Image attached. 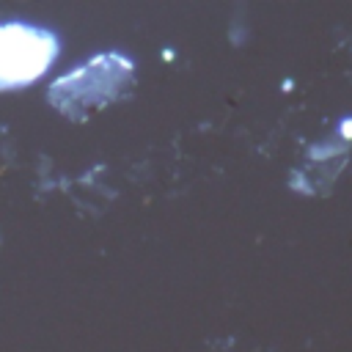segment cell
Segmentation results:
<instances>
[{
  "label": "cell",
  "instance_id": "cell-1",
  "mask_svg": "<svg viewBox=\"0 0 352 352\" xmlns=\"http://www.w3.org/2000/svg\"><path fill=\"white\" fill-rule=\"evenodd\" d=\"M52 44L33 28L3 25L0 28V85H14L36 77L50 60Z\"/></svg>",
  "mask_w": 352,
  "mask_h": 352
}]
</instances>
